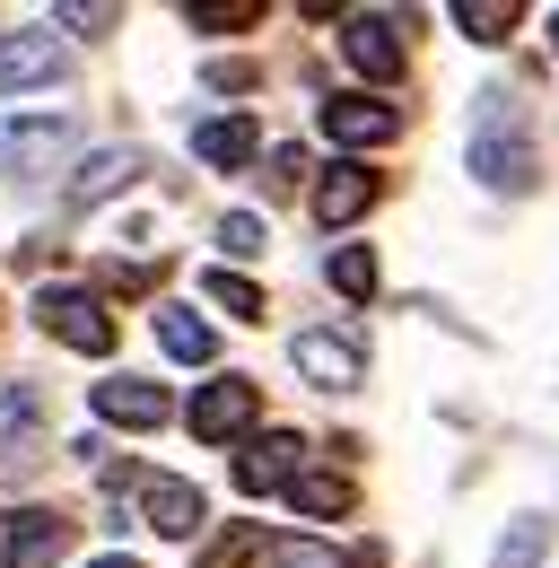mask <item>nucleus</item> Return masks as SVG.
I'll return each mask as SVG.
<instances>
[{
	"instance_id": "2f4dec72",
	"label": "nucleus",
	"mask_w": 559,
	"mask_h": 568,
	"mask_svg": "<svg viewBox=\"0 0 559 568\" xmlns=\"http://www.w3.org/2000/svg\"><path fill=\"white\" fill-rule=\"evenodd\" d=\"M551 36H559V18H551Z\"/></svg>"
},
{
	"instance_id": "a211bd4d",
	"label": "nucleus",
	"mask_w": 559,
	"mask_h": 568,
	"mask_svg": "<svg viewBox=\"0 0 559 568\" xmlns=\"http://www.w3.org/2000/svg\"><path fill=\"white\" fill-rule=\"evenodd\" d=\"M288 498H297V516H324V525H333V516H349V498H358V490H349L342 473H297V490H288Z\"/></svg>"
},
{
	"instance_id": "f3484780",
	"label": "nucleus",
	"mask_w": 559,
	"mask_h": 568,
	"mask_svg": "<svg viewBox=\"0 0 559 568\" xmlns=\"http://www.w3.org/2000/svg\"><path fill=\"white\" fill-rule=\"evenodd\" d=\"M0 464L9 473L35 464V394H0Z\"/></svg>"
},
{
	"instance_id": "393cba45",
	"label": "nucleus",
	"mask_w": 559,
	"mask_h": 568,
	"mask_svg": "<svg viewBox=\"0 0 559 568\" xmlns=\"http://www.w3.org/2000/svg\"><path fill=\"white\" fill-rule=\"evenodd\" d=\"M254 18H263V0H193V27H210V36L218 27H254Z\"/></svg>"
},
{
	"instance_id": "c756f323",
	"label": "nucleus",
	"mask_w": 559,
	"mask_h": 568,
	"mask_svg": "<svg viewBox=\"0 0 559 568\" xmlns=\"http://www.w3.org/2000/svg\"><path fill=\"white\" fill-rule=\"evenodd\" d=\"M210 88H254V62H210Z\"/></svg>"
},
{
	"instance_id": "4468645a",
	"label": "nucleus",
	"mask_w": 559,
	"mask_h": 568,
	"mask_svg": "<svg viewBox=\"0 0 559 568\" xmlns=\"http://www.w3.org/2000/svg\"><path fill=\"white\" fill-rule=\"evenodd\" d=\"M254 149H263V132H254L245 114H218V123H202V132H193V158H202V166H245Z\"/></svg>"
},
{
	"instance_id": "6e6552de",
	"label": "nucleus",
	"mask_w": 559,
	"mask_h": 568,
	"mask_svg": "<svg viewBox=\"0 0 559 568\" xmlns=\"http://www.w3.org/2000/svg\"><path fill=\"white\" fill-rule=\"evenodd\" d=\"M140 525H149V534H166V542L202 534V490H193V481H166V473H149V481H140Z\"/></svg>"
},
{
	"instance_id": "c85d7f7f",
	"label": "nucleus",
	"mask_w": 559,
	"mask_h": 568,
	"mask_svg": "<svg viewBox=\"0 0 559 568\" xmlns=\"http://www.w3.org/2000/svg\"><path fill=\"white\" fill-rule=\"evenodd\" d=\"M105 288H123V297H140V288H149V272H140V263H105Z\"/></svg>"
},
{
	"instance_id": "f8f14e48",
	"label": "nucleus",
	"mask_w": 559,
	"mask_h": 568,
	"mask_svg": "<svg viewBox=\"0 0 559 568\" xmlns=\"http://www.w3.org/2000/svg\"><path fill=\"white\" fill-rule=\"evenodd\" d=\"M472 175H481V184H507V193H533V149L507 141V132L489 123L481 141H472Z\"/></svg>"
},
{
	"instance_id": "ddd939ff",
	"label": "nucleus",
	"mask_w": 559,
	"mask_h": 568,
	"mask_svg": "<svg viewBox=\"0 0 559 568\" xmlns=\"http://www.w3.org/2000/svg\"><path fill=\"white\" fill-rule=\"evenodd\" d=\"M367 202H376V175H367V166H324V175H315V219H324V227H349Z\"/></svg>"
},
{
	"instance_id": "cd10ccee",
	"label": "nucleus",
	"mask_w": 559,
	"mask_h": 568,
	"mask_svg": "<svg viewBox=\"0 0 559 568\" xmlns=\"http://www.w3.org/2000/svg\"><path fill=\"white\" fill-rule=\"evenodd\" d=\"M315 166H306V149H272V184H306Z\"/></svg>"
},
{
	"instance_id": "b1692460",
	"label": "nucleus",
	"mask_w": 559,
	"mask_h": 568,
	"mask_svg": "<svg viewBox=\"0 0 559 568\" xmlns=\"http://www.w3.org/2000/svg\"><path fill=\"white\" fill-rule=\"evenodd\" d=\"M272 560H280V568H376V551H358V560H342V551H324V542H280Z\"/></svg>"
},
{
	"instance_id": "1a4fd4ad",
	"label": "nucleus",
	"mask_w": 559,
	"mask_h": 568,
	"mask_svg": "<svg viewBox=\"0 0 559 568\" xmlns=\"http://www.w3.org/2000/svg\"><path fill=\"white\" fill-rule=\"evenodd\" d=\"M297 455H306V446H297V428H272V437H254V446H245V455H236V490H297Z\"/></svg>"
},
{
	"instance_id": "20e7f679",
	"label": "nucleus",
	"mask_w": 559,
	"mask_h": 568,
	"mask_svg": "<svg viewBox=\"0 0 559 568\" xmlns=\"http://www.w3.org/2000/svg\"><path fill=\"white\" fill-rule=\"evenodd\" d=\"M297 376L306 385H324V394H349V385H367V351L349 342V333H297Z\"/></svg>"
},
{
	"instance_id": "7c9ffc66",
	"label": "nucleus",
	"mask_w": 559,
	"mask_h": 568,
	"mask_svg": "<svg viewBox=\"0 0 559 568\" xmlns=\"http://www.w3.org/2000/svg\"><path fill=\"white\" fill-rule=\"evenodd\" d=\"M88 568H140V560H123V551H114V560H88Z\"/></svg>"
},
{
	"instance_id": "dca6fc26",
	"label": "nucleus",
	"mask_w": 559,
	"mask_h": 568,
	"mask_svg": "<svg viewBox=\"0 0 559 568\" xmlns=\"http://www.w3.org/2000/svg\"><path fill=\"white\" fill-rule=\"evenodd\" d=\"M157 342H166V358H184V367H202L218 351V333H210L193 306H157Z\"/></svg>"
},
{
	"instance_id": "bb28decb",
	"label": "nucleus",
	"mask_w": 559,
	"mask_h": 568,
	"mask_svg": "<svg viewBox=\"0 0 559 568\" xmlns=\"http://www.w3.org/2000/svg\"><path fill=\"white\" fill-rule=\"evenodd\" d=\"M218 245H227V254H263V219H254V211H227V219H218Z\"/></svg>"
},
{
	"instance_id": "7ed1b4c3",
	"label": "nucleus",
	"mask_w": 559,
	"mask_h": 568,
	"mask_svg": "<svg viewBox=\"0 0 559 568\" xmlns=\"http://www.w3.org/2000/svg\"><path fill=\"white\" fill-rule=\"evenodd\" d=\"M254 412H263V394H254L245 376H218V385L193 394V412H184V420H193L202 446H227V437H245V428H254Z\"/></svg>"
},
{
	"instance_id": "9d476101",
	"label": "nucleus",
	"mask_w": 559,
	"mask_h": 568,
	"mask_svg": "<svg viewBox=\"0 0 559 568\" xmlns=\"http://www.w3.org/2000/svg\"><path fill=\"white\" fill-rule=\"evenodd\" d=\"M70 71V53L53 36H0V97H18V88H53Z\"/></svg>"
},
{
	"instance_id": "f257e3e1",
	"label": "nucleus",
	"mask_w": 559,
	"mask_h": 568,
	"mask_svg": "<svg viewBox=\"0 0 559 568\" xmlns=\"http://www.w3.org/2000/svg\"><path fill=\"white\" fill-rule=\"evenodd\" d=\"M35 324H44L53 342H70V351H88V358L114 351V315H105V297H88V288H44V297H35Z\"/></svg>"
},
{
	"instance_id": "6ab92c4d",
	"label": "nucleus",
	"mask_w": 559,
	"mask_h": 568,
	"mask_svg": "<svg viewBox=\"0 0 559 568\" xmlns=\"http://www.w3.org/2000/svg\"><path fill=\"white\" fill-rule=\"evenodd\" d=\"M446 18H455L472 44H498V36H516V0H455Z\"/></svg>"
},
{
	"instance_id": "0eeeda50",
	"label": "nucleus",
	"mask_w": 559,
	"mask_h": 568,
	"mask_svg": "<svg viewBox=\"0 0 559 568\" xmlns=\"http://www.w3.org/2000/svg\"><path fill=\"white\" fill-rule=\"evenodd\" d=\"M96 420L166 428V420H175V403H166V385H149V376H105V385H96Z\"/></svg>"
},
{
	"instance_id": "2eb2a0df",
	"label": "nucleus",
	"mask_w": 559,
	"mask_h": 568,
	"mask_svg": "<svg viewBox=\"0 0 559 568\" xmlns=\"http://www.w3.org/2000/svg\"><path fill=\"white\" fill-rule=\"evenodd\" d=\"M140 175V149H96L79 175H70V202H105V193H123Z\"/></svg>"
},
{
	"instance_id": "5701e85b",
	"label": "nucleus",
	"mask_w": 559,
	"mask_h": 568,
	"mask_svg": "<svg viewBox=\"0 0 559 568\" xmlns=\"http://www.w3.org/2000/svg\"><path fill=\"white\" fill-rule=\"evenodd\" d=\"M542 542H551V534H542V525L525 516V525H516V534H507V542L489 551V568H542Z\"/></svg>"
},
{
	"instance_id": "423d86ee",
	"label": "nucleus",
	"mask_w": 559,
	"mask_h": 568,
	"mask_svg": "<svg viewBox=\"0 0 559 568\" xmlns=\"http://www.w3.org/2000/svg\"><path fill=\"white\" fill-rule=\"evenodd\" d=\"M342 53H349V71L376 79V88H385V79H403V36H394V18H367V9L342 18Z\"/></svg>"
},
{
	"instance_id": "aec40b11",
	"label": "nucleus",
	"mask_w": 559,
	"mask_h": 568,
	"mask_svg": "<svg viewBox=\"0 0 559 568\" xmlns=\"http://www.w3.org/2000/svg\"><path fill=\"white\" fill-rule=\"evenodd\" d=\"M202 297H210V306H227L236 324H263V288L245 281V272H227V263H218V272L202 281Z\"/></svg>"
},
{
	"instance_id": "4be33fe9",
	"label": "nucleus",
	"mask_w": 559,
	"mask_h": 568,
	"mask_svg": "<svg viewBox=\"0 0 559 568\" xmlns=\"http://www.w3.org/2000/svg\"><path fill=\"white\" fill-rule=\"evenodd\" d=\"M333 288H342V297H376V254H367V245H342V254H333Z\"/></svg>"
},
{
	"instance_id": "9b49d317",
	"label": "nucleus",
	"mask_w": 559,
	"mask_h": 568,
	"mask_svg": "<svg viewBox=\"0 0 559 568\" xmlns=\"http://www.w3.org/2000/svg\"><path fill=\"white\" fill-rule=\"evenodd\" d=\"M62 149H70L62 114H44V123H0V175H35V166H53Z\"/></svg>"
},
{
	"instance_id": "a878e982",
	"label": "nucleus",
	"mask_w": 559,
	"mask_h": 568,
	"mask_svg": "<svg viewBox=\"0 0 559 568\" xmlns=\"http://www.w3.org/2000/svg\"><path fill=\"white\" fill-rule=\"evenodd\" d=\"M53 18H62V27H79V36H105V27L123 18V9H105V0H62Z\"/></svg>"
},
{
	"instance_id": "39448f33",
	"label": "nucleus",
	"mask_w": 559,
	"mask_h": 568,
	"mask_svg": "<svg viewBox=\"0 0 559 568\" xmlns=\"http://www.w3.org/2000/svg\"><path fill=\"white\" fill-rule=\"evenodd\" d=\"M324 132L342 149H385L403 132V114L385 105V97H367V88H349V97H324Z\"/></svg>"
},
{
	"instance_id": "f03ea898",
	"label": "nucleus",
	"mask_w": 559,
	"mask_h": 568,
	"mask_svg": "<svg viewBox=\"0 0 559 568\" xmlns=\"http://www.w3.org/2000/svg\"><path fill=\"white\" fill-rule=\"evenodd\" d=\"M70 534L79 525H70L62 507H9L0 516V568H53L70 551Z\"/></svg>"
},
{
	"instance_id": "412c9836",
	"label": "nucleus",
	"mask_w": 559,
	"mask_h": 568,
	"mask_svg": "<svg viewBox=\"0 0 559 568\" xmlns=\"http://www.w3.org/2000/svg\"><path fill=\"white\" fill-rule=\"evenodd\" d=\"M254 551H263V525H227L193 568H254Z\"/></svg>"
}]
</instances>
